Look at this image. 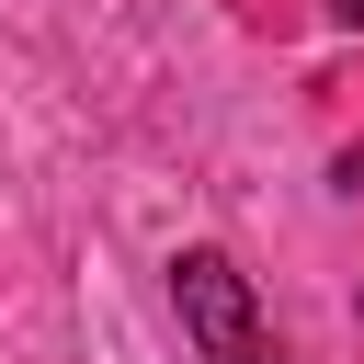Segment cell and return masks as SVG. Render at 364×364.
<instances>
[{
    "label": "cell",
    "instance_id": "2",
    "mask_svg": "<svg viewBox=\"0 0 364 364\" xmlns=\"http://www.w3.org/2000/svg\"><path fill=\"white\" fill-rule=\"evenodd\" d=\"M330 11H341V23H353V34H364V0H330Z\"/></svg>",
    "mask_w": 364,
    "mask_h": 364
},
{
    "label": "cell",
    "instance_id": "1",
    "mask_svg": "<svg viewBox=\"0 0 364 364\" xmlns=\"http://www.w3.org/2000/svg\"><path fill=\"white\" fill-rule=\"evenodd\" d=\"M171 296H182V330H193L205 364H284V341L262 330L250 273H239L228 250H182V262H171Z\"/></svg>",
    "mask_w": 364,
    "mask_h": 364
}]
</instances>
